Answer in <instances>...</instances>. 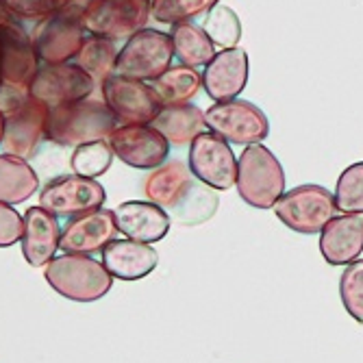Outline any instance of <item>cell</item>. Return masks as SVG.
<instances>
[{
    "label": "cell",
    "mask_w": 363,
    "mask_h": 363,
    "mask_svg": "<svg viewBox=\"0 0 363 363\" xmlns=\"http://www.w3.org/2000/svg\"><path fill=\"white\" fill-rule=\"evenodd\" d=\"M144 196L161 209L177 211L179 222L187 226L211 218L218 207L216 189L198 181L187 163L179 159L150 170L144 179Z\"/></svg>",
    "instance_id": "6da1fadb"
},
{
    "label": "cell",
    "mask_w": 363,
    "mask_h": 363,
    "mask_svg": "<svg viewBox=\"0 0 363 363\" xmlns=\"http://www.w3.org/2000/svg\"><path fill=\"white\" fill-rule=\"evenodd\" d=\"M40 70V57L30 35L16 22L0 26V111H16L30 96V83Z\"/></svg>",
    "instance_id": "7a4b0ae2"
},
{
    "label": "cell",
    "mask_w": 363,
    "mask_h": 363,
    "mask_svg": "<svg viewBox=\"0 0 363 363\" xmlns=\"http://www.w3.org/2000/svg\"><path fill=\"white\" fill-rule=\"evenodd\" d=\"M118 118L105 101L85 98L79 103L50 109L46 140L59 146H81L98 140H107L118 126Z\"/></svg>",
    "instance_id": "3957f363"
},
{
    "label": "cell",
    "mask_w": 363,
    "mask_h": 363,
    "mask_svg": "<svg viewBox=\"0 0 363 363\" xmlns=\"http://www.w3.org/2000/svg\"><path fill=\"white\" fill-rule=\"evenodd\" d=\"M44 279L59 296L74 303L101 301L113 285V277L103 261H96L91 255L74 252L55 257L44 270Z\"/></svg>",
    "instance_id": "277c9868"
},
{
    "label": "cell",
    "mask_w": 363,
    "mask_h": 363,
    "mask_svg": "<svg viewBox=\"0 0 363 363\" xmlns=\"http://www.w3.org/2000/svg\"><path fill=\"white\" fill-rule=\"evenodd\" d=\"M240 198L252 209H272L285 194V172L281 161L263 144H250L238 159Z\"/></svg>",
    "instance_id": "5b68a950"
},
{
    "label": "cell",
    "mask_w": 363,
    "mask_h": 363,
    "mask_svg": "<svg viewBox=\"0 0 363 363\" xmlns=\"http://www.w3.org/2000/svg\"><path fill=\"white\" fill-rule=\"evenodd\" d=\"M272 209L289 230L303 235L320 233L340 213L333 191L313 183L298 185L285 191Z\"/></svg>",
    "instance_id": "8992f818"
},
{
    "label": "cell",
    "mask_w": 363,
    "mask_h": 363,
    "mask_svg": "<svg viewBox=\"0 0 363 363\" xmlns=\"http://www.w3.org/2000/svg\"><path fill=\"white\" fill-rule=\"evenodd\" d=\"M174 59V46L170 33L157 28H142L130 35L126 44L118 52L116 74L138 79V81H155L166 72Z\"/></svg>",
    "instance_id": "52a82bcc"
},
{
    "label": "cell",
    "mask_w": 363,
    "mask_h": 363,
    "mask_svg": "<svg viewBox=\"0 0 363 363\" xmlns=\"http://www.w3.org/2000/svg\"><path fill=\"white\" fill-rule=\"evenodd\" d=\"M207 128L224 138L228 144H261L270 133V122L257 105L233 98V101L213 103L205 111Z\"/></svg>",
    "instance_id": "ba28073f"
},
{
    "label": "cell",
    "mask_w": 363,
    "mask_h": 363,
    "mask_svg": "<svg viewBox=\"0 0 363 363\" xmlns=\"http://www.w3.org/2000/svg\"><path fill=\"white\" fill-rule=\"evenodd\" d=\"M83 13L63 7L50 18L40 20L33 26L30 40L35 46L40 61L44 63H68L83 46L85 38Z\"/></svg>",
    "instance_id": "9c48e42d"
},
{
    "label": "cell",
    "mask_w": 363,
    "mask_h": 363,
    "mask_svg": "<svg viewBox=\"0 0 363 363\" xmlns=\"http://www.w3.org/2000/svg\"><path fill=\"white\" fill-rule=\"evenodd\" d=\"M150 20V0H94L83 11V26L89 35L107 40H128L146 28Z\"/></svg>",
    "instance_id": "30bf717a"
},
{
    "label": "cell",
    "mask_w": 363,
    "mask_h": 363,
    "mask_svg": "<svg viewBox=\"0 0 363 363\" xmlns=\"http://www.w3.org/2000/svg\"><path fill=\"white\" fill-rule=\"evenodd\" d=\"M187 166L198 181L216 191H226L238 181V157L213 130H205L189 144Z\"/></svg>",
    "instance_id": "8fae6325"
},
{
    "label": "cell",
    "mask_w": 363,
    "mask_h": 363,
    "mask_svg": "<svg viewBox=\"0 0 363 363\" xmlns=\"http://www.w3.org/2000/svg\"><path fill=\"white\" fill-rule=\"evenodd\" d=\"M107 144L113 157L135 170H155L170 157L168 140L152 124H118Z\"/></svg>",
    "instance_id": "7c38bea8"
},
{
    "label": "cell",
    "mask_w": 363,
    "mask_h": 363,
    "mask_svg": "<svg viewBox=\"0 0 363 363\" xmlns=\"http://www.w3.org/2000/svg\"><path fill=\"white\" fill-rule=\"evenodd\" d=\"M107 191L96 179L79 174L57 177L40 191V205L57 218H77L105 207Z\"/></svg>",
    "instance_id": "4fadbf2b"
},
{
    "label": "cell",
    "mask_w": 363,
    "mask_h": 363,
    "mask_svg": "<svg viewBox=\"0 0 363 363\" xmlns=\"http://www.w3.org/2000/svg\"><path fill=\"white\" fill-rule=\"evenodd\" d=\"M96 87V81L77 63H44L30 83V96L52 109L85 101Z\"/></svg>",
    "instance_id": "5bb4252c"
},
{
    "label": "cell",
    "mask_w": 363,
    "mask_h": 363,
    "mask_svg": "<svg viewBox=\"0 0 363 363\" xmlns=\"http://www.w3.org/2000/svg\"><path fill=\"white\" fill-rule=\"evenodd\" d=\"M101 91L107 107L124 124H150L163 109L152 85L146 81L128 79L113 72L101 85Z\"/></svg>",
    "instance_id": "9a60e30c"
},
{
    "label": "cell",
    "mask_w": 363,
    "mask_h": 363,
    "mask_svg": "<svg viewBox=\"0 0 363 363\" xmlns=\"http://www.w3.org/2000/svg\"><path fill=\"white\" fill-rule=\"evenodd\" d=\"M50 107L38 98L28 96L26 101L11 113L5 116V135L3 146L7 155H16L22 159L33 157L46 140Z\"/></svg>",
    "instance_id": "2e32d148"
},
{
    "label": "cell",
    "mask_w": 363,
    "mask_h": 363,
    "mask_svg": "<svg viewBox=\"0 0 363 363\" xmlns=\"http://www.w3.org/2000/svg\"><path fill=\"white\" fill-rule=\"evenodd\" d=\"M120 233L116 226L113 211L109 209H96L83 216L72 218L61 228V242L59 248L63 252L74 255H94L101 252L116 235Z\"/></svg>",
    "instance_id": "e0dca14e"
},
{
    "label": "cell",
    "mask_w": 363,
    "mask_h": 363,
    "mask_svg": "<svg viewBox=\"0 0 363 363\" xmlns=\"http://www.w3.org/2000/svg\"><path fill=\"white\" fill-rule=\"evenodd\" d=\"M248 85V55L244 48H222L205 65L203 89L213 103L233 101Z\"/></svg>",
    "instance_id": "ac0fdd59"
},
{
    "label": "cell",
    "mask_w": 363,
    "mask_h": 363,
    "mask_svg": "<svg viewBox=\"0 0 363 363\" xmlns=\"http://www.w3.org/2000/svg\"><path fill=\"white\" fill-rule=\"evenodd\" d=\"M22 255L28 266L46 268L55 259L61 242V224L48 209L30 207L24 213V233H22Z\"/></svg>",
    "instance_id": "d6986e66"
},
{
    "label": "cell",
    "mask_w": 363,
    "mask_h": 363,
    "mask_svg": "<svg viewBox=\"0 0 363 363\" xmlns=\"http://www.w3.org/2000/svg\"><path fill=\"white\" fill-rule=\"evenodd\" d=\"M320 252L331 266H348L363 252V213L335 216L320 230Z\"/></svg>",
    "instance_id": "ffe728a7"
},
{
    "label": "cell",
    "mask_w": 363,
    "mask_h": 363,
    "mask_svg": "<svg viewBox=\"0 0 363 363\" xmlns=\"http://www.w3.org/2000/svg\"><path fill=\"white\" fill-rule=\"evenodd\" d=\"M113 218L122 235L144 244L161 242L170 230V216L150 201L122 203L113 209Z\"/></svg>",
    "instance_id": "44dd1931"
},
{
    "label": "cell",
    "mask_w": 363,
    "mask_h": 363,
    "mask_svg": "<svg viewBox=\"0 0 363 363\" xmlns=\"http://www.w3.org/2000/svg\"><path fill=\"white\" fill-rule=\"evenodd\" d=\"M103 266L113 279L120 281H140L148 277L159 263V255L150 244L138 240H111L103 250Z\"/></svg>",
    "instance_id": "7402d4cb"
},
{
    "label": "cell",
    "mask_w": 363,
    "mask_h": 363,
    "mask_svg": "<svg viewBox=\"0 0 363 363\" xmlns=\"http://www.w3.org/2000/svg\"><path fill=\"white\" fill-rule=\"evenodd\" d=\"M150 124L168 140L170 146H177V148L189 146L198 135L209 130L205 122V111L189 103L163 107Z\"/></svg>",
    "instance_id": "603a6c76"
},
{
    "label": "cell",
    "mask_w": 363,
    "mask_h": 363,
    "mask_svg": "<svg viewBox=\"0 0 363 363\" xmlns=\"http://www.w3.org/2000/svg\"><path fill=\"white\" fill-rule=\"evenodd\" d=\"M40 189V177L26 159L0 155V203L20 205Z\"/></svg>",
    "instance_id": "cb8c5ba5"
},
{
    "label": "cell",
    "mask_w": 363,
    "mask_h": 363,
    "mask_svg": "<svg viewBox=\"0 0 363 363\" xmlns=\"http://www.w3.org/2000/svg\"><path fill=\"white\" fill-rule=\"evenodd\" d=\"M152 89L163 107L187 105L203 89V74L189 65H170V68L152 81Z\"/></svg>",
    "instance_id": "d4e9b609"
},
{
    "label": "cell",
    "mask_w": 363,
    "mask_h": 363,
    "mask_svg": "<svg viewBox=\"0 0 363 363\" xmlns=\"http://www.w3.org/2000/svg\"><path fill=\"white\" fill-rule=\"evenodd\" d=\"M170 40L174 46V57L189 68H205L216 55V46L207 30L194 22L170 26Z\"/></svg>",
    "instance_id": "484cf974"
},
{
    "label": "cell",
    "mask_w": 363,
    "mask_h": 363,
    "mask_svg": "<svg viewBox=\"0 0 363 363\" xmlns=\"http://www.w3.org/2000/svg\"><path fill=\"white\" fill-rule=\"evenodd\" d=\"M118 46L113 40L101 38V35H89L79 55L74 57V63L83 68L101 87L113 72H116V61H118Z\"/></svg>",
    "instance_id": "4316f807"
},
{
    "label": "cell",
    "mask_w": 363,
    "mask_h": 363,
    "mask_svg": "<svg viewBox=\"0 0 363 363\" xmlns=\"http://www.w3.org/2000/svg\"><path fill=\"white\" fill-rule=\"evenodd\" d=\"M220 0H150V18L159 24H183L207 16Z\"/></svg>",
    "instance_id": "83f0119b"
},
{
    "label": "cell",
    "mask_w": 363,
    "mask_h": 363,
    "mask_svg": "<svg viewBox=\"0 0 363 363\" xmlns=\"http://www.w3.org/2000/svg\"><path fill=\"white\" fill-rule=\"evenodd\" d=\"M111 161H113L111 146L107 144V140H98V142L81 144L74 148L70 157V168H72V174L96 179L111 168Z\"/></svg>",
    "instance_id": "f1b7e54d"
},
{
    "label": "cell",
    "mask_w": 363,
    "mask_h": 363,
    "mask_svg": "<svg viewBox=\"0 0 363 363\" xmlns=\"http://www.w3.org/2000/svg\"><path fill=\"white\" fill-rule=\"evenodd\" d=\"M203 28L207 30L213 46L220 48H235L242 40V22L238 13L226 5H216L205 16Z\"/></svg>",
    "instance_id": "f546056e"
},
{
    "label": "cell",
    "mask_w": 363,
    "mask_h": 363,
    "mask_svg": "<svg viewBox=\"0 0 363 363\" xmlns=\"http://www.w3.org/2000/svg\"><path fill=\"white\" fill-rule=\"evenodd\" d=\"M333 196L340 213H363V161L340 174Z\"/></svg>",
    "instance_id": "4dcf8cb0"
},
{
    "label": "cell",
    "mask_w": 363,
    "mask_h": 363,
    "mask_svg": "<svg viewBox=\"0 0 363 363\" xmlns=\"http://www.w3.org/2000/svg\"><path fill=\"white\" fill-rule=\"evenodd\" d=\"M340 296L350 318L363 322V259L344 266V272L340 277Z\"/></svg>",
    "instance_id": "1f68e13d"
},
{
    "label": "cell",
    "mask_w": 363,
    "mask_h": 363,
    "mask_svg": "<svg viewBox=\"0 0 363 363\" xmlns=\"http://www.w3.org/2000/svg\"><path fill=\"white\" fill-rule=\"evenodd\" d=\"M9 11L22 20L40 22L65 7V0H5Z\"/></svg>",
    "instance_id": "d6a6232c"
},
{
    "label": "cell",
    "mask_w": 363,
    "mask_h": 363,
    "mask_svg": "<svg viewBox=\"0 0 363 363\" xmlns=\"http://www.w3.org/2000/svg\"><path fill=\"white\" fill-rule=\"evenodd\" d=\"M24 216L13 209V205L0 203V248H9L22 240Z\"/></svg>",
    "instance_id": "836d02e7"
},
{
    "label": "cell",
    "mask_w": 363,
    "mask_h": 363,
    "mask_svg": "<svg viewBox=\"0 0 363 363\" xmlns=\"http://www.w3.org/2000/svg\"><path fill=\"white\" fill-rule=\"evenodd\" d=\"M94 3V0H65V7H70V9H74V11H85L89 5Z\"/></svg>",
    "instance_id": "e575fe53"
},
{
    "label": "cell",
    "mask_w": 363,
    "mask_h": 363,
    "mask_svg": "<svg viewBox=\"0 0 363 363\" xmlns=\"http://www.w3.org/2000/svg\"><path fill=\"white\" fill-rule=\"evenodd\" d=\"M7 22H13V13L9 11V7H7L5 0H0V26L7 24Z\"/></svg>",
    "instance_id": "d590c367"
},
{
    "label": "cell",
    "mask_w": 363,
    "mask_h": 363,
    "mask_svg": "<svg viewBox=\"0 0 363 363\" xmlns=\"http://www.w3.org/2000/svg\"><path fill=\"white\" fill-rule=\"evenodd\" d=\"M3 135H5V113L0 111V144H3Z\"/></svg>",
    "instance_id": "8d00e7d4"
}]
</instances>
